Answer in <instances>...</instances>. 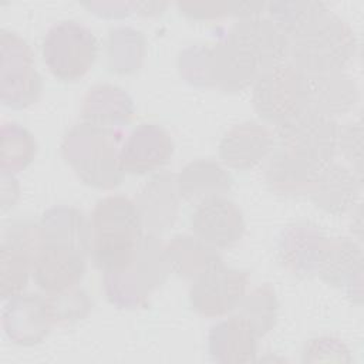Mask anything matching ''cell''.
I'll list each match as a JSON object with an SVG mask.
<instances>
[{
	"label": "cell",
	"instance_id": "1",
	"mask_svg": "<svg viewBox=\"0 0 364 364\" xmlns=\"http://www.w3.org/2000/svg\"><path fill=\"white\" fill-rule=\"evenodd\" d=\"M282 154L279 169L307 175L323 171L331 161L337 141V127L330 115L307 107L277 125Z\"/></svg>",
	"mask_w": 364,
	"mask_h": 364
},
{
	"label": "cell",
	"instance_id": "2",
	"mask_svg": "<svg viewBox=\"0 0 364 364\" xmlns=\"http://www.w3.org/2000/svg\"><path fill=\"white\" fill-rule=\"evenodd\" d=\"M92 259L97 267L117 273L134 263L141 240L139 212L129 199L105 198L92 216Z\"/></svg>",
	"mask_w": 364,
	"mask_h": 364
},
{
	"label": "cell",
	"instance_id": "3",
	"mask_svg": "<svg viewBox=\"0 0 364 364\" xmlns=\"http://www.w3.org/2000/svg\"><path fill=\"white\" fill-rule=\"evenodd\" d=\"M291 38V64L307 75L338 73L354 55L351 28L327 10Z\"/></svg>",
	"mask_w": 364,
	"mask_h": 364
},
{
	"label": "cell",
	"instance_id": "4",
	"mask_svg": "<svg viewBox=\"0 0 364 364\" xmlns=\"http://www.w3.org/2000/svg\"><path fill=\"white\" fill-rule=\"evenodd\" d=\"M257 114L276 127L311 105L309 77L291 63L263 71L253 90Z\"/></svg>",
	"mask_w": 364,
	"mask_h": 364
},
{
	"label": "cell",
	"instance_id": "5",
	"mask_svg": "<svg viewBox=\"0 0 364 364\" xmlns=\"http://www.w3.org/2000/svg\"><path fill=\"white\" fill-rule=\"evenodd\" d=\"M43 57L48 70L64 81L81 78L97 57L94 34L77 21L53 26L43 43Z\"/></svg>",
	"mask_w": 364,
	"mask_h": 364
},
{
	"label": "cell",
	"instance_id": "6",
	"mask_svg": "<svg viewBox=\"0 0 364 364\" xmlns=\"http://www.w3.org/2000/svg\"><path fill=\"white\" fill-rule=\"evenodd\" d=\"M191 226L199 240L220 249L239 242L245 230L240 209L219 195L208 196L196 205L191 216Z\"/></svg>",
	"mask_w": 364,
	"mask_h": 364
},
{
	"label": "cell",
	"instance_id": "7",
	"mask_svg": "<svg viewBox=\"0 0 364 364\" xmlns=\"http://www.w3.org/2000/svg\"><path fill=\"white\" fill-rule=\"evenodd\" d=\"M246 282L245 272L225 267L220 263L210 264L191 289L192 306L205 316H220L239 303Z\"/></svg>",
	"mask_w": 364,
	"mask_h": 364
},
{
	"label": "cell",
	"instance_id": "8",
	"mask_svg": "<svg viewBox=\"0 0 364 364\" xmlns=\"http://www.w3.org/2000/svg\"><path fill=\"white\" fill-rule=\"evenodd\" d=\"M37 284L47 291H61L74 286L84 273L81 249L71 245L44 243L33 260Z\"/></svg>",
	"mask_w": 364,
	"mask_h": 364
},
{
	"label": "cell",
	"instance_id": "9",
	"mask_svg": "<svg viewBox=\"0 0 364 364\" xmlns=\"http://www.w3.org/2000/svg\"><path fill=\"white\" fill-rule=\"evenodd\" d=\"M34 257L17 237H4L1 243V297H14L26 287Z\"/></svg>",
	"mask_w": 364,
	"mask_h": 364
}]
</instances>
